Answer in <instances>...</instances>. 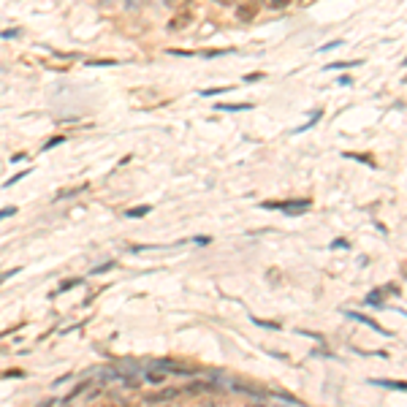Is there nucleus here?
Here are the masks:
<instances>
[{
	"label": "nucleus",
	"mask_w": 407,
	"mask_h": 407,
	"mask_svg": "<svg viewBox=\"0 0 407 407\" xmlns=\"http://www.w3.org/2000/svg\"><path fill=\"white\" fill-rule=\"evenodd\" d=\"M160 369H168V372H177V375H195L198 372V366L195 364H182V361H171V358H163L158 361Z\"/></svg>",
	"instance_id": "obj_1"
},
{
	"label": "nucleus",
	"mask_w": 407,
	"mask_h": 407,
	"mask_svg": "<svg viewBox=\"0 0 407 407\" xmlns=\"http://www.w3.org/2000/svg\"><path fill=\"white\" fill-rule=\"evenodd\" d=\"M263 207H277V209H285V212H301V209H310V198L283 201V204H263Z\"/></svg>",
	"instance_id": "obj_2"
},
{
	"label": "nucleus",
	"mask_w": 407,
	"mask_h": 407,
	"mask_svg": "<svg viewBox=\"0 0 407 407\" xmlns=\"http://www.w3.org/2000/svg\"><path fill=\"white\" fill-rule=\"evenodd\" d=\"M255 14H258V3H245V6H239L236 17H239L242 22H253Z\"/></svg>",
	"instance_id": "obj_3"
},
{
	"label": "nucleus",
	"mask_w": 407,
	"mask_h": 407,
	"mask_svg": "<svg viewBox=\"0 0 407 407\" xmlns=\"http://www.w3.org/2000/svg\"><path fill=\"white\" fill-rule=\"evenodd\" d=\"M174 396H179V391L177 388H166V391H158V394H150V396H147V402H150V404L168 402V399H174Z\"/></svg>",
	"instance_id": "obj_4"
},
{
	"label": "nucleus",
	"mask_w": 407,
	"mask_h": 407,
	"mask_svg": "<svg viewBox=\"0 0 407 407\" xmlns=\"http://www.w3.org/2000/svg\"><path fill=\"white\" fill-rule=\"evenodd\" d=\"M190 19H193L190 14H182V17H174V19H171V22H168V27H171V30H182V27L190 25Z\"/></svg>",
	"instance_id": "obj_5"
},
{
	"label": "nucleus",
	"mask_w": 407,
	"mask_h": 407,
	"mask_svg": "<svg viewBox=\"0 0 407 407\" xmlns=\"http://www.w3.org/2000/svg\"><path fill=\"white\" fill-rule=\"evenodd\" d=\"M90 386H92V383H90V380H84V383H79V386H76V388L71 391V394H68V396H65V402H71V399H76V396H79V394H82V391H87Z\"/></svg>",
	"instance_id": "obj_6"
},
{
	"label": "nucleus",
	"mask_w": 407,
	"mask_h": 407,
	"mask_svg": "<svg viewBox=\"0 0 407 407\" xmlns=\"http://www.w3.org/2000/svg\"><path fill=\"white\" fill-rule=\"evenodd\" d=\"M166 6H171V9H185V6H190L193 0H163Z\"/></svg>",
	"instance_id": "obj_7"
},
{
	"label": "nucleus",
	"mask_w": 407,
	"mask_h": 407,
	"mask_svg": "<svg viewBox=\"0 0 407 407\" xmlns=\"http://www.w3.org/2000/svg\"><path fill=\"white\" fill-rule=\"evenodd\" d=\"M150 209L152 207H139V209H130L128 217H144V215H150Z\"/></svg>",
	"instance_id": "obj_8"
},
{
	"label": "nucleus",
	"mask_w": 407,
	"mask_h": 407,
	"mask_svg": "<svg viewBox=\"0 0 407 407\" xmlns=\"http://www.w3.org/2000/svg\"><path fill=\"white\" fill-rule=\"evenodd\" d=\"M345 158H353V160H364V163H369V166H375V160L369 158V155H353V152H345Z\"/></svg>",
	"instance_id": "obj_9"
},
{
	"label": "nucleus",
	"mask_w": 407,
	"mask_h": 407,
	"mask_svg": "<svg viewBox=\"0 0 407 407\" xmlns=\"http://www.w3.org/2000/svg\"><path fill=\"white\" fill-rule=\"evenodd\" d=\"M147 378H150V383H155V386H160V383L166 380V375H163V372H158V375H155V372H150Z\"/></svg>",
	"instance_id": "obj_10"
},
{
	"label": "nucleus",
	"mask_w": 407,
	"mask_h": 407,
	"mask_svg": "<svg viewBox=\"0 0 407 407\" xmlns=\"http://www.w3.org/2000/svg\"><path fill=\"white\" fill-rule=\"evenodd\" d=\"M79 283H82V280H62V283H60V291H68V288H76Z\"/></svg>",
	"instance_id": "obj_11"
},
{
	"label": "nucleus",
	"mask_w": 407,
	"mask_h": 407,
	"mask_svg": "<svg viewBox=\"0 0 407 407\" xmlns=\"http://www.w3.org/2000/svg\"><path fill=\"white\" fill-rule=\"evenodd\" d=\"M112 266H114V261H109V263H100V266H95V269L90 272V275H100V272H109V269H112Z\"/></svg>",
	"instance_id": "obj_12"
},
{
	"label": "nucleus",
	"mask_w": 407,
	"mask_h": 407,
	"mask_svg": "<svg viewBox=\"0 0 407 407\" xmlns=\"http://www.w3.org/2000/svg\"><path fill=\"white\" fill-rule=\"evenodd\" d=\"M62 142H65L62 136H54V139H49V142L44 144V150H52V147H57V144H62Z\"/></svg>",
	"instance_id": "obj_13"
},
{
	"label": "nucleus",
	"mask_w": 407,
	"mask_h": 407,
	"mask_svg": "<svg viewBox=\"0 0 407 407\" xmlns=\"http://www.w3.org/2000/svg\"><path fill=\"white\" fill-rule=\"evenodd\" d=\"M288 3H291V0H269V6H272V9H285Z\"/></svg>",
	"instance_id": "obj_14"
},
{
	"label": "nucleus",
	"mask_w": 407,
	"mask_h": 407,
	"mask_svg": "<svg viewBox=\"0 0 407 407\" xmlns=\"http://www.w3.org/2000/svg\"><path fill=\"white\" fill-rule=\"evenodd\" d=\"M87 65H114V60H87Z\"/></svg>",
	"instance_id": "obj_15"
},
{
	"label": "nucleus",
	"mask_w": 407,
	"mask_h": 407,
	"mask_svg": "<svg viewBox=\"0 0 407 407\" xmlns=\"http://www.w3.org/2000/svg\"><path fill=\"white\" fill-rule=\"evenodd\" d=\"M258 79H263V74H247L245 76V82H258Z\"/></svg>",
	"instance_id": "obj_16"
},
{
	"label": "nucleus",
	"mask_w": 407,
	"mask_h": 407,
	"mask_svg": "<svg viewBox=\"0 0 407 407\" xmlns=\"http://www.w3.org/2000/svg\"><path fill=\"white\" fill-rule=\"evenodd\" d=\"M215 3H220V6H233L236 0H215Z\"/></svg>",
	"instance_id": "obj_17"
}]
</instances>
